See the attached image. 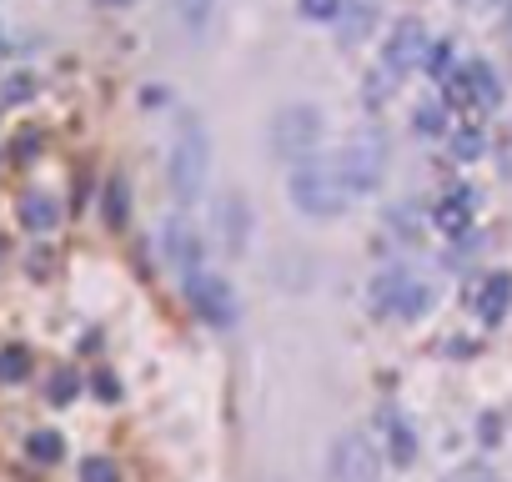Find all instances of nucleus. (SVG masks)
I'll list each match as a JSON object with an SVG mask.
<instances>
[{
    "label": "nucleus",
    "instance_id": "nucleus-21",
    "mask_svg": "<svg viewBox=\"0 0 512 482\" xmlns=\"http://www.w3.org/2000/svg\"><path fill=\"white\" fill-rule=\"evenodd\" d=\"M211 6H216V0H176V16H181L186 31H201L211 21Z\"/></svg>",
    "mask_w": 512,
    "mask_h": 482
},
{
    "label": "nucleus",
    "instance_id": "nucleus-4",
    "mask_svg": "<svg viewBox=\"0 0 512 482\" xmlns=\"http://www.w3.org/2000/svg\"><path fill=\"white\" fill-rule=\"evenodd\" d=\"M337 171H342V181L352 186V196L377 191L382 176H387V141H382L377 131H357V136H347L342 151H337Z\"/></svg>",
    "mask_w": 512,
    "mask_h": 482
},
{
    "label": "nucleus",
    "instance_id": "nucleus-20",
    "mask_svg": "<svg viewBox=\"0 0 512 482\" xmlns=\"http://www.w3.org/2000/svg\"><path fill=\"white\" fill-rule=\"evenodd\" d=\"M417 131H422V136H442V131H447V101L417 106Z\"/></svg>",
    "mask_w": 512,
    "mask_h": 482
},
{
    "label": "nucleus",
    "instance_id": "nucleus-7",
    "mask_svg": "<svg viewBox=\"0 0 512 482\" xmlns=\"http://www.w3.org/2000/svg\"><path fill=\"white\" fill-rule=\"evenodd\" d=\"M427 51H432L427 26H422L417 16L397 21V26H392V36H387V46H382V76H392V81L412 76L417 66H427Z\"/></svg>",
    "mask_w": 512,
    "mask_h": 482
},
{
    "label": "nucleus",
    "instance_id": "nucleus-17",
    "mask_svg": "<svg viewBox=\"0 0 512 482\" xmlns=\"http://www.w3.org/2000/svg\"><path fill=\"white\" fill-rule=\"evenodd\" d=\"M31 377V352L26 347H0V382H21Z\"/></svg>",
    "mask_w": 512,
    "mask_h": 482
},
{
    "label": "nucleus",
    "instance_id": "nucleus-14",
    "mask_svg": "<svg viewBox=\"0 0 512 482\" xmlns=\"http://www.w3.org/2000/svg\"><path fill=\"white\" fill-rule=\"evenodd\" d=\"M342 46H357V41H367L372 36V26H377V0H342Z\"/></svg>",
    "mask_w": 512,
    "mask_h": 482
},
{
    "label": "nucleus",
    "instance_id": "nucleus-11",
    "mask_svg": "<svg viewBox=\"0 0 512 482\" xmlns=\"http://www.w3.org/2000/svg\"><path fill=\"white\" fill-rule=\"evenodd\" d=\"M467 302H472L477 322L497 327V322L507 317V307H512V277H507V272H492V277H482V282L467 292Z\"/></svg>",
    "mask_w": 512,
    "mask_h": 482
},
{
    "label": "nucleus",
    "instance_id": "nucleus-24",
    "mask_svg": "<svg viewBox=\"0 0 512 482\" xmlns=\"http://www.w3.org/2000/svg\"><path fill=\"white\" fill-rule=\"evenodd\" d=\"M442 482H507V477L492 472V467H482V462H467V467H452Z\"/></svg>",
    "mask_w": 512,
    "mask_h": 482
},
{
    "label": "nucleus",
    "instance_id": "nucleus-31",
    "mask_svg": "<svg viewBox=\"0 0 512 482\" xmlns=\"http://www.w3.org/2000/svg\"><path fill=\"white\" fill-rule=\"evenodd\" d=\"M0 252H6V247H0Z\"/></svg>",
    "mask_w": 512,
    "mask_h": 482
},
{
    "label": "nucleus",
    "instance_id": "nucleus-25",
    "mask_svg": "<svg viewBox=\"0 0 512 482\" xmlns=\"http://www.w3.org/2000/svg\"><path fill=\"white\" fill-rule=\"evenodd\" d=\"M106 221H111V226L126 221V181H121V176L106 186Z\"/></svg>",
    "mask_w": 512,
    "mask_h": 482
},
{
    "label": "nucleus",
    "instance_id": "nucleus-5",
    "mask_svg": "<svg viewBox=\"0 0 512 482\" xmlns=\"http://www.w3.org/2000/svg\"><path fill=\"white\" fill-rule=\"evenodd\" d=\"M432 307V287L412 272H382L372 282V312L382 322H417Z\"/></svg>",
    "mask_w": 512,
    "mask_h": 482
},
{
    "label": "nucleus",
    "instance_id": "nucleus-9",
    "mask_svg": "<svg viewBox=\"0 0 512 482\" xmlns=\"http://www.w3.org/2000/svg\"><path fill=\"white\" fill-rule=\"evenodd\" d=\"M186 297H191V307H196V317L201 322H211V327H231L236 322V292L216 277V272H191L186 277Z\"/></svg>",
    "mask_w": 512,
    "mask_h": 482
},
{
    "label": "nucleus",
    "instance_id": "nucleus-16",
    "mask_svg": "<svg viewBox=\"0 0 512 482\" xmlns=\"http://www.w3.org/2000/svg\"><path fill=\"white\" fill-rule=\"evenodd\" d=\"M56 216H61V211H56V201H51V196H41V191H31V196L21 201V221H26L31 231H51V226H56Z\"/></svg>",
    "mask_w": 512,
    "mask_h": 482
},
{
    "label": "nucleus",
    "instance_id": "nucleus-10",
    "mask_svg": "<svg viewBox=\"0 0 512 482\" xmlns=\"http://www.w3.org/2000/svg\"><path fill=\"white\" fill-rule=\"evenodd\" d=\"M161 252H166V262H171L181 277L201 272V262H206L201 236H196V231H191V221H181V216H171V221L161 226Z\"/></svg>",
    "mask_w": 512,
    "mask_h": 482
},
{
    "label": "nucleus",
    "instance_id": "nucleus-18",
    "mask_svg": "<svg viewBox=\"0 0 512 482\" xmlns=\"http://www.w3.org/2000/svg\"><path fill=\"white\" fill-rule=\"evenodd\" d=\"M26 452L36 457V462H61V452H66V442H61V432H31V442H26Z\"/></svg>",
    "mask_w": 512,
    "mask_h": 482
},
{
    "label": "nucleus",
    "instance_id": "nucleus-22",
    "mask_svg": "<svg viewBox=\"0 0 512 482\" xmlns=\"http://www.w3.org/2000/svg\"><path fill=\"white\" fill-rule=\"evenodd\" d=\"M76 392H81V377H76L71 367H61V372L51 377V402H56V407H66Z\"/></svg>",
    "mask_w": 512,
    "mask_h": 482
},
{
    "label": "nucleus",
    "instance_id": "nucleus-15",
    "mask_svg": "<svg viewBox=\"0 0 512 482\" xmlns=\"http://www.w3.org/2000/svg\"><path fill=\"white\" fill-rule=\"evenodd\" d=\"M387 457H392L397 467H412V462H417V432H412L402 417L387 422Z\"/></svg>",
    "mask_w": 512,
    "mask_h": 482
},
{
    "label": "nucleus",
    "instance_id": "nucleus-12",
    "mask_svg": "<svg viewBox=\"0 0 512 482\" xmlns=\"http://www.w3.org/2000/svg\"><path fill=\"white\" fill-rule=\"evenodd\" d=\"M251 201L246 196H226V206H221V236H226V252L231 257H241L246 247H251Z\"/></svg>",
    "mask_w": 512,
    "mask_h": 482
},
{
    "label": "nucleus",
    "instance_id": "nucleus-8",
    "mask_svg": "<svg viewBox=\"0 0 512 482\" xmlns=\"http://www.w3.org/2000/svg\"><path fill=\"white\" fill-rule=\"evenodd\" d=\"M447 101L452 106H477V111H492L502 101V86H497V71L487 61H467L462 71H452L447 81Z\"/></svg>",
    "mask_w": 512,
    "mask_h": 482
},
{
    "label": "nucleus",
    "instance_id": "nucleus-3",
    "mask_svg": "<svg viewBox=\"0 0 512 482\" xmlns=\"http://www.w3.org/2000/svg\"><path fill=\"white\" fill-rule=\"evenodd\" d=\"M322 111L317 106H282L277 116H272V131H267V141H272V151L287 161V166H297V161H312L317 156V146H322Z\"/></svg>",
    "mask_w": 512,
    "mask_h": 482
},
{
    "label": "nucleus",
    "instance_id": "nucleus-26",
    "mask_svg": "<svg viewBox=\"0 0 512 482\" xmlns=\"http://www.w3.org/2000/svg\"><path fill=\"white\" fill-rule=\"evenodd\" d=\"M297 11L307 21H337L342 16V0H297Z\"/></svg>",
    "mask_w": 512,
    "mask_h": 482
},
{
    "label": "nucleus",
    "instance_id": "nucleus-23",
    "mask_svg": "<svg viewBox=\"0 0 512 482\" xmlns=\"http://www.w3.org/2000/svg\"><path fill=\"white\" fill-rule=\"evenodd\" d=\"M81 482H121V472H116L111 457H86L81 462Z\"/></svg>",
    "mask_w": 512,
    "mask_h": 482
},
{
    "label": "nucleus",
    "instance_id": "nucleus-1",
    "mask_svg": "<svg viewBox=\"0 0 512 482\" xmlns=\"http://www.w3.org/2000/svg\"><path fill=\"white\" fill-rule=\"evenodd\" d=\"M287 196H292V206H297L302 216H312V221H332V216L347 211L352 186L342 181L337 156H312V161H297V166H292Z\"/></svg>",
    "mask_w": 512,
    "mask_h": 482
},
{
    "label": "nucleus",
    "instance_id": "nucleus-6",
    "mask_svg": "<svg viewBox=\"0 0 512 482\" xmlns=\"http://www.w3.org/2000/svg\"><path fill=\"white\" fill-rule=\"evenodd\" d=\"M327 482H382V457L362 432H342L327 447Z\"/></svg>",
    "mask_w": 512,
    "mask_h": 482
},
{
    "label": "nucleus",
    "instance_id": "nucleus-27",
    "mask_svg": "<svg viewBox=\"0 0 512 482\" xmlns=\"http://www.w3.org/2000/svg\"><path fill=\"white\" fill-rule=\"evenodd\" d=\"M427 71H432L437 81H447V76H452V46H447V41H437V46L427 51Z\"/></svg>",
    "mask_w": 512,
    "mask_h": 482
},
{
    "label": "nucleus",
    "instance_id": "nucleus-19",
    "mask_svg": "<svg viewBox=\"0 0 512 482\" xmlns=\"http://www.w3.org/2000/svg\"><path fill=\"white\" fill-rule=\"evenodd\" d=\"M482 151H487V136H482L477 126H462V131L452 136V156H457V161H477Z\"/></svg>",
    "mask_w": 512,
    "mask_h": 482
},
{
    "label": "nucleus",
    "instance_id": "nucleus-13",
    "mask_svg": "<svg viewBox=\"0 0 512 482\" xmlns=\"http://www.w3.org/2000/svg\"><path fill=\"white\" fill-rule=\"evenodd\" d=\"M432 221H437L442 236H467V226H472V191H452V196H442L437 211H432Z\"/></svg>",
    "mask_w": 512,
    "mask_h": 482
},
{
    "label": "nucleus",
    "instance_id": "nucleus-2",
    "mask_svg": "<svg viewBox=\"0 0 512 482\" xmlns=\"http://www.w3.org/2000/svg\"><path fill=\"white\" fill-rule=\"evenodd\" d=\"M206 171H211V136L196 116H181L176 136H171V191H176V201H196L201 186H206Z\"/></svg>",
    "mask_w": 512,
    "mask_h": 482
},
{
    "label": "nucleus",
    "instance_id": "nucleus-29",
    "mask_svg": "<svg viewBox=\"0 0 512 482\" xmlns=\"http://www.w3.org/2000/svg\"><path fill=\"white\" fill-rule=\"evenodd\" d=\"M101 6H131V0H101Z\"/></svg>",
    "mask_w": 512,
    "mask_h": 482
},
{
    "label": "nucleus",
    "instance_id": "nucleus-30",
    "mask_svg": "<svg viewBox=\"0 0 512 482\" xmlns=\"http://www.w3.org/2000/svg\"><path fill=\"white\" fill-rule=\"evenodd\" d=\"M497 6H512V0H497Z\"/></svg>",
    "mask_w": 512,
    "mask_h": 482
},
{
    "label": "nucleus",
    "instance_id": "nucleus-28",
    "mask_svg": "<svg viewBox=\"0 0 512 482\" xmlns=\"http://www.w3.org/2000/svg\"><path fill=\"white\" fill-rule=\"evenodd\" d=\"M96 392H101L106 402H116V397H121V387H116V377H111V372H101V377H96Z\"/></svg>",
    "mask_w": 512,
    "mask_h": 482
}]
</instances>
